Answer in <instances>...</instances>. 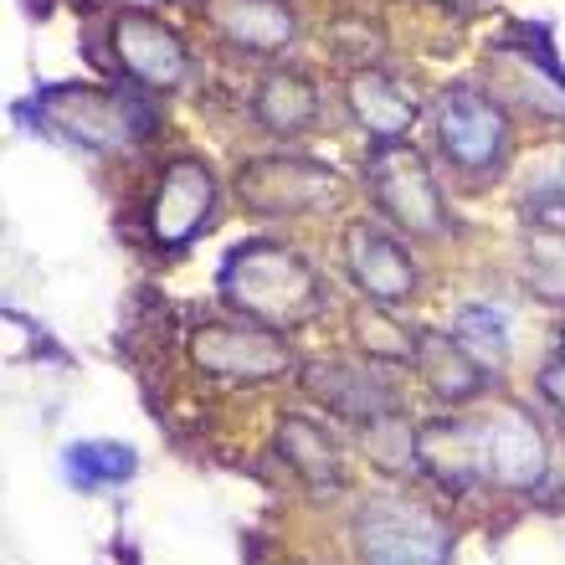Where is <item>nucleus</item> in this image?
Instances as JSON below:
<instances>
[{
	"label": "nucleus",
	"mask_w": 565,
	"mask_h": 565,
	"mask_svg": "<svg viewBox=\"0 0 565 565\" xmlns=\"http://www.w3.org/2000/svg\"><path fill=\"white\" fill-rule=\"evenodd\" d=\"M355 551L365 565H447L452 535L422 499L375 493L355 514Z\"/></svg>",
	"instance_id": "f03ea898"
},
{
	"label": "nucleus",
	"mask_w": 565,
	"mask_h": 565,
	"mask_svg": "<svg viewBox=\"0 0 565 565\" xmlns=\"http://www.w3.org/2000/svg\"><path fill=\"white\" fill-rule=\"evenodd\" d=\"M62 473H67L73 489L93 493V489H108V483H129L139 473V458H135V447H124V443H67Z\"/></svg>",
	"instance_id": "6ab92c4d"
},
{
	"label": "nucleus",
	"mask_w": 565,
	"mask_h": 565,
	"mask_svg": "<svg viewBox=\"0 0 565 565\" xmlns=\"http://www.w3.org/2000/svg\"><path fill=\"white\" fill-rule=\"evenodd\" d=\"M344 268L355 278V288L375 303H402L417 288V268L396 242L371 222H350L344 226Z\"/></svg>",
	"instance_id": "f8f14e48"
},
{
	"label": "nucleus",
	"mask_w": 565,
	"mask_h": 565,
	"mask_svg": "<svg viewBox=\"0 0 565 565\" xmlns=\"http://www.w3.org/2000/svg\"><path fill=\"white\" fill-rule=\"evenodd\" d=\"M371 191L375 206L386 211L391 222L412 232V237H437L443 232V191L431 180L427 160L406 145H381L371 154Z\"/></svg>",
	"instance_id": "0eeeda50"
},
{
	"label": "nucleus",
	"mask_w": 565,
	"mask_h": 565,
	"mask_svg": "<svg viewBox=\"0 0 565 565\" xmlns=\"http://www.w3.org/2000/svg\"><path fill=\"white\" fill-rule=\"evenodd\" d=\"M417 360H422V381L443 402H468V396L483 391V371L473 365V350L458 334H417Z\"/></svg>",
	"instance_id": "f3484780"
},
{
	"label": "nucleus",
	"mask_w": 565,
	"mask_h": 565,
	"mask_svg": "<svg viewBox=\"0 0 565 565\" xmlns=\"http://www.w3.org/2000/svg\"><path fill=\"white\" fill-rule=\"evenodd\" d=\"M483 431V458H489V478L504 483V489H540L545 473H551V447H545V431L540 422L524 412V406H493L489 417H478Z\"/></svg>",
	"instance_id": "1a4fd4ad"
},
{
	"label": "nucleus",
	"mask_w": 565,
	"mask_h": 565,
	"mask_svg": "<svg viewBox=\"0 0 565 565\" xmlns=\"http://www.w3.org/2000/svg\"><path fill=\"white\" fill-rule=\"evenodd\" d=\"M431 119H437V145H443V154L458 170H493V164L504 160L509 149V119L504 108L493 104V98H483L478 88H468V83H452V88L437 98V108H431Z\"/></svg>",
	"instance_id": "423d86ee"
},
{
	"label": "nucleus",
	"mask_w": 565,
	"mask_h": 565,
	"mask_svg": "<svg viewBox=\"0 0 565 565\" xmlns=\"http://www.w3.org/2000/svg\"><path fill=\"white\" fill-rule=\"evenodd\" d=\"M108 42H114V57L139 88H180L191 77V52L175 31L164 26L160 15L149 11H119L114 26H108Z\"/></svg>",
	"instance_id": "6e6552de"
},
{
	"label": "nucleus",
	"mask_w": 565,
	"mask_h": 565,
	"mask_svg": "<svg viewBox=\"0 0 565 565\" xmlns=\"http://www.w3.org/2000/svg\"><path fill=\"white\" fill-rule=\"evenodd\" d=\"M417 462L427 468L443 489L462 493L468 483L489 473V458H483V431H478V417L473 422H458V417H443L431 427L417 431Z\"/></svg>",
	"instance_id": "4468645a"
},
{
	"label": "nucleus",
	"mask_w": 565,
	"mask_h": 565,
	"mask_svg": "<svg viewBox=\"0 0 565 565\" xmlns=\"http://www.w3.org/2000/svg\"><path fill=\"white\" fill-rule=\"evenodd\" d=\"M458 6H473V0H458Z\"/></svg>",
	"instance_id": "393cba45"
},
{
	"label": "nucleus",
	"mask_w": 565,
	"mask_h": 565,
	"mask_svg": "<svg viewBox=\"0 0 565 565\" xmlns=\"http://www.w3.org/2000/svg\"><path fill=\"white\" fill-rule=\"evenodd\" d=\"M303 391L344 422H375L386 412H396V391H391V381L375 365L313 360V365H303Z\"/></svg>",
	"instance_id": "9b49d317"
},
{
	"label": "nucleus",
	"mask_w": 565,
	"mask_h": 565,
	"mask_svg": "<svg viewBox=\"0 0 565 565\" xmlns=\"http://www.w3.org/2000/svg\"><path fill=\"white\" fill-rule=\"evenodd\" d=\"M360 443H365V452H371L381 468H406V462H417V431L406 427L402 412L360 422Z\"/></svg>",
	"instance_id": "4be33fe9"
},
{
	"label": "nucleus",
	"mask_w": 565,
	"mask_h": 565,
	"mask_svg": "<svg viewBox=\"0 0 565 565\" xmlns=\"http://www.w3.org/2000/svg\"><path fill=\"white\" fill-rule=\"evenodd\" d=\"M46 119H52V135L73 139V145L93 149V154H108V149L135 145L139 135H149V114L135 98H119V93H98L88 83H62V88H46L36 98Z\"/></svg>",
	"instance_id": "7ed1b4c3"
},
{
	"label": "nucleus",
	"mask_w": 565,
	"mask_h": 565,
	"mask_svg": "<svg viewBox=\"0 0 565 565\" xmlns=\"http://www.w3.org/2000/svg\"><path fill=\"white\" fill-rule=\"evenodd\" d=\"M206 6L211 31L222 36L226 46L237 52H253V57H273L294 42V11L282 0H201Z\"/></svg>",
	"instance_id": "ddd939ff"
},
{
	"label": "nucleus",
	"mask_w": 565,
	"mask_h": 565,
	"mask_svg": "<svg viewBox=\"0 0 565 565\" xmlns=\"http://www.w3.org/2000/svg\"><path fill=\"white\" fill-rule=\"evenodd\" d=\"M458 340L468 344V350H483V355H504L509 350L504 313L489 309V303H462L458 309Z\"/></svg>",
	"instance_id": "5701e85b"
},
{
	"label": "nucleus",
	"mask_w": 565,
	"mask_h": 565,
	"mask_svg": "<svg viewBox=\"0 0 565 565\" xmlns=\"http://www.w3.org/2000/svg\"><path fill=\"white\" fill-rule=\"evenodd\" d=\"M278 452L294 462V473L303 478L309 489H319V493L340 489V478H344L340 443H334V437H329L319 422H309V417H282L278 422Z\"/></svg>",
	"instance_id": "dca6fc26"
},
{
	"label": "nucleus",
	"mask_w": 565,
	"mask_h": 565,
	"mask_svg": "<svg viewBox=\"0 0 565 565\" xmlns=\"http://www.w3.org/2000/svg\"><path fill=\"white\" fill-rule=\"evenodd\" d=\"M216 288L232 309H242L253 324L288 329L324 309V282L313 263L282 242H242L222 257Z\"/></svg>",
	"instance_id": "f257e3e1"
},
{
	"label": "nucleus",
	"mask_w": 565,
	"mask_h": 565,
	"mask_svg": "<svg viewBox=\"0 0 565 565\" xmlns=\"http://www.w3.org/2000/svg\"><path fill=\"white\" fill-rule=\"evenodd\" d=\"M253 114L273 135H303V129L319 119V93H313V83L303 73H288V67H282V73H268L257 83Z\"/></svg>",
	"instance_id": "a211bd4d"
},
{
	"label": "nucleus",
	"mask_w": 565,
	"mask_h": 565,
	"mask_svg": "<svg viewBox=\"0 0 565 565\" xmlns=\"http://www.w3.org/2000/svg\"><path fill=\"white\" fill-rule=\"evenodd\" d=\"M185 355H191V365L201 375H211V381H278V375L294 365V350L282 344L278 329L222 324V319L195 324L191 340H185Z\"/></svg>",
	"instance_id": "39448f33"
},
{
	"label": "nucleus",
	"mask_w": 565,
	"mask_h": 565,
	"mask_svg": "<svg viewBox=\"0 0 565 565\" xmlns=\"http://www.w3.org/2000/svg\"><path fill=\"white\" fill-rule=\"evenodd\" d=\"M344 104H350V114L360 119L365 135L386 139V145L391 139H402L406 129H412V119H417V104L396 88V77L375 73V67L350 73V83H344Z\"/></svg>",
	"instance_id": "2eb2a0df"
},
{
	"label": "nucleus",
	"mask_w": 565,
	"mask_h": 565,
	"mask_svg": "<svg viewBox=\"0 0 565 565\" xmlns=\"http://www.w3.org/2000/svg\"><path fill=\"white\" fill-rule=\"evenodd\" d=\"M237 195L263 216H298V211L340 206L344 180L334 164L309 154H257L242 164Z\"/></svg>",
	"instance_id": "20e7f679"
},
{
	"label": "nucleus",
	"mask_w": 565,
	"mask_h": 565,
	"mask_svg": "<svg viewBox=\"0 0 565 565\" xmlns=\"http://www.w3.org/2000/svg\"><path fill=\"white\" fill-rule=\"evenodd\" d=\"M211 211H216V175L191 154L170 160L149 195V237L160 247H185L211 222Z\"/></svg>",
	"instance_id": "9d476101"
},
{
	"label": "nucleus",
	"mask_w": 565,
	"mask_h": 565,
	"mask_svg": "<svg viewBox=\"0 0 565 565\" xmlns=\"http://www.w3.org/2000/svg\"><path fill=\"white\" fill-rule=\"evenodd\" d=\"M540 391L551 396V406H561L565 412V334L555 340L551 360H545V371H540Z\"/></svg>",
	"instance_id": "b1692460"
},
{
	"label": "nucleus",
	"mask_w": 565,
	"mask_h": 565,
	"mask_svg": "<svg viewBox=\"0 0 565 565\" xmlns=\"http://www.w3.org/2000/svg\"><path fill=\"white\" fill-rule=\"evenodd\" d=\"M355 340H360L365 355L386 360V365H406V360H417V340L391 319L386 303H381V309H360L355 313Z\"/></svg>",
	"instance_id": "412c9836"
},
{
	"label": "nucleus",
	"mask_w": 565,
	"mask_h": 565,
	"mask_svg": "<svg viewBox=\"0 0 565 565\" xmlns=\"http://www.w3.org/2000/svg\"><path fill=\"white\" fill-rule=\"evenodd\" d=\"M524 278L540 298L565 303V226H540L524 247Z\"/></svg>",
	"instance_id": "aec40b11"
}]
</instances>
